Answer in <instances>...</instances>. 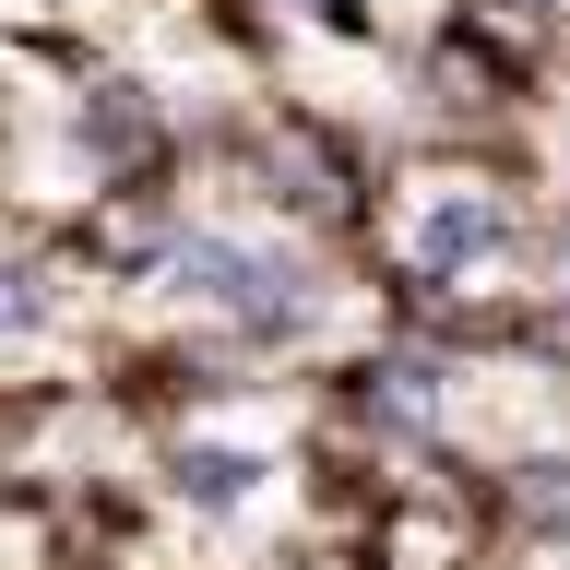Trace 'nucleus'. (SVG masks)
I'll return each mask as SVG.
<instances>
[{"label":"nucleus","instance_id":"1","mask_svg":"<svg viewBox=\"0 0 570 570\" xmlns=\"http://www.w3.org/2000/svg\"><path fill=\"white\" fill-rule=\"evenodd\" d=\"M178 285L214 297V309H238L249 333H297V321H309V274L274 262V249H238V238H190L178 249Z\"/></svg>","mask_w":570,"mask_h":570},{"label":"nucleus","instance_id":"2","mask_svg":"<svg viewBox=\"0 0 570 570\" xmlns=\"http://www.w3.org/2000/svg\"><path fill=\"white\" fill-rule=\"evenodd\" d=\"M499 238H511V214H499V203H475V190H452V203L416 226V262H428V274H463V262H488Z\"/></svg>","mask_w":570,"mask_h":570},{"label":"nucleus","instance_id":"3","mask_svg":"<svg viewBox=\"0 0 570 570\" xmlns=\"http://www.w3.org/2000/svg\"><path fill=\"white\" fill-rule=\"evenodd\" d=\"M249 475H262L249 452H178V488L203 499V511H226V499H249Z\"/></svg>","mask_w":570,"mask_h":570},{"label":"nucleus","instance_id":"4","mask_svg":"<svg viewBox=\"0 0 570 570\" xmlns=\"http://www.w3.org/2000/svg\"><path fill=\"white\" fill-rule=\"evenodd\" d=\"M83 131H96L107 155H131V142H142V107H96V119H83Z\"/></svg>","mask_w":570,"mask_h":570},{"label":"nucleus","instance_id":"5","mask_svg":"<svg viewBox=\"0 0 570 570\" xmlns=\"http://www.w3.org/2000/svg\"><path fill=\"white\" fill-rule=\"evenodd\" d=\"M511 12H547V0H511Z\"/></svg>","mask_w":570,"mask_h":570}]
</instances>
